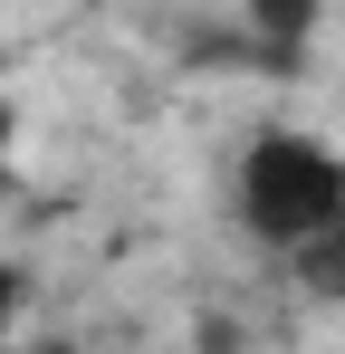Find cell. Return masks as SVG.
I'll use <instances>...</instances> for the list:
<instances>
[{
  "label": "cell",
  "instance_id": "cell-1",
  "mask_svg": "<svg viewBox=\"0 0 345 354\" xmlns=\"http://www.w3.org/2000/svg\"><path fill=\"white\" fill-rule=\"evenodd\" d=\"M240 221L269 249L326 239L345 221V153L317 144V134H288V124L249 134V153H240Z\"/></svg>",
  "mask_w": 345,
  "mask_h": 354
},
{
  "label": "cell",
  "instance_id": "cell-2",
  "mask_svg": "<svg viewBox=\"0 0 345 354\" xmlns=\"http://www.w3.org/2000/svg\"><path fill=\"white\" fill-rule=\"evenodd\" d=\"M288 268L326 297V306H345V221H336L326 239H307V249H288Z\"/></svg>",
  "mask_w": 345,
  "mask_h": 354
},
{
  "label": "cell",
  "instance_id": "cell-3",
  "mask_svg": "<svg viewBox=\"0 0 345 354\" xmlns=\"http://www.w3.org/2000/svg\"><path fill=\"white\" fill-rule=\"evenodd\" d=\"M19 297H29V278H19V268L0 259V335H10V316H19Z\"/></svg>",
  "mask_w": 345,
  "mask_h": 354
},
{
  "label": "cell",
  "instance_id": "cell-4",
  "mask_svg": "<svg viewBox=\"0 0 345 354\" xmlns=\"http://www.w3.org/2000/svg\"><path fill=\"white\" fill-rule=\"evenodd\" d=\"M10 144H19V115H10V96H0V153H10Z\"/></svg>",
  "mask_w": 345,
  "mask_h": 354
},
{
  "label": "cell",
  "instance_id": "cell-5",
  "mask_svg": "<svg viewBox=\"0 0 345 354\" xmlns=\"http://www.w3.org/2000/svg\"><path fill=\"white\" fill-rule=\"evenodd\" d=\"M48 354H57V345H48Z\"/></svg>",
  "mask_w": 345,
  "mask_h": 354
}]
</instances>
